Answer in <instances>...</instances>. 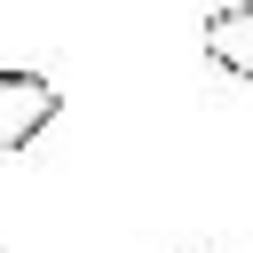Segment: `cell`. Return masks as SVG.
Segmentation results:
<instances>
[{
    "mask_svg": "<svg viewBox=\"0 0 253 253\" xmlns=\"http://www.w3.org/2000/svg\"><path fill=\"white\" fill-rule=\"evenodd\" d=\"M55 111H63V87H55L47 71L0 63V158H8V150H32V134L55 126Z\"/></svg>",
    "mask_w": 253,
    "mask_h": 253,
    "instance_id": "cell-1",
    "label": "cell"
},
{
    "mask_svg": "<svg viewBox=\"0 0 253 253\" xmlns=\"http://www.w3.org/2000/svg\"><path fill=\"white\" fill-rule=\"evenodd\" d=\"M206 63L213 71H229V79H253V0H221V8H206Z\"/></svg>",
    "mask_w": 253,
    "mask_h": 253,
    "instance_id": "cell-2",
    "label": "cell"
}]
</instances>
